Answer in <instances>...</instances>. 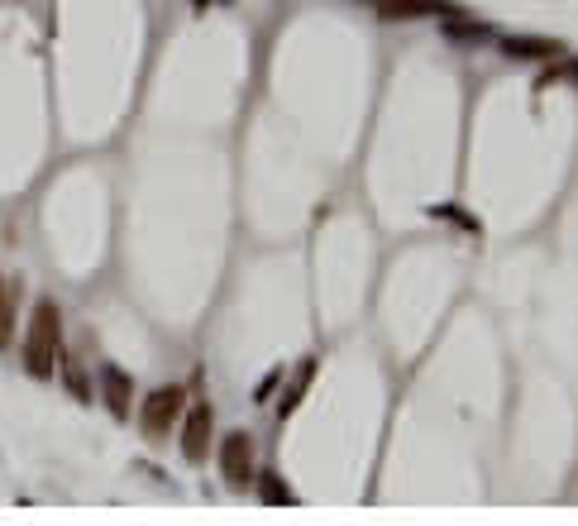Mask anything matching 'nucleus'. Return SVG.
Segmentation results:
<instances>
[{"mask_svg": "<svg viewBox=\"0 0 578 526\" xmlns=\"http://www.w3.org/2000/svg\"><path fill=\"white\" fill-rule=\"evenodd\" d=\"M58 359H63V311L53 297H39L29 330H24V369L29 378H53Z\"/></svg>", "mask_w": 578, "mask_h": 526, "instance_id": "obj_1", "label": "nucleus"}, {"mask_svg": "<svg viewBox=\"0 0 578 526\" xmlns=\"http://www.w3.org/2000/svg\"><path fill=\"white\" fill-rule=\"evenodd\" d=\"M187 412V388L182 383H163V388H153L144 397V407H139V426H144V436L149 440H168L172 436V421Z\"/></svg>", "mask_w": 578, "mask_h": 526, "instance_id": "obj_2", "label": "nucleus"}, {"mask_svg": "<svg viewBox=\"0 0 578 526\" xmlns=\"http://www.w3.org/2000/svg\"><path fill=\"white\" fill-rule=\"evenodd\" d=\"M220 474L239 493L249 488V479H254V440H249V431H230L220 440Z\"/></svg>", "mask_w": 578, "mask_h": 526, "instance_id": "obj_3", "label": "nucleus"}, {"mask_svg": "<svg viewBox=\"0 0 578 526\" xmlns=\"http://www.w3.org/2000/svg\"><path fill=\"white\" fill-rule=\"evenodd\" d=\"M211 431H215L211 402H192L187 426H182V455H187V464H206V455H211Z\"/></svg>", "mask_w": 578, "mask_h": 526, "instance_id": "obj_4", "label": "nucleus"}, {"mask_svg": "<svg viewBox=\"0 0 578 526\" xmlns=\"http://www.w3.org/2000/svg\"><path fill=\"white\" fill-rule=\"evenodd\" d=\"M101 397H106L110 417L129 421V407H134V378H129L120 364H101Z\"/></svg>", "mask_w": 578, "mask_h": 526, "instance_id": "obj_5", "label": "nucleus"}, {"mask_svg": "<svg viewBox=\"0 0 578 526\" xmlns=\"http://www.w3.org/2000/svg\"><path fill=\"white\" fill-rule=\"evenodd\" d=\"M502 48H507L512 58H559V53H564L559 39H536V34H507Z\"/></svg>", "mask_w": 578, "mask_h": 526, "instance_id": "obj_6", "label": "nucleus"}, {"mask_svg": "<svg viewBox=\"0 0 578 526\" xmlns=\"http://www.w3.org/2000/svg\"><path fill=\"white\" fill-rule=\"evenodd\" d=\"M311 378H316V359H301L297 378L287 383V393H282V402H278V412H282V417H292V412L301 407V397H306V388H311Z\"/></svg>", "mask_w": 578, "mask_h": 526, "instance_id": "obj_7", "label": "nucleus"}, {"mask_svg": "<svg viewBox=\"0 0 578 526\" xmlns=\"http://www.w3.org/2000/svg\"><path fill=\"white\" fill-rule=\"evenodd\" d=\"M15 302H20V283L0 278V350L10 345V330H15Z\"/></svg>", "mask_w": 578, "mask_h": 526, "instance_id": "obj_8", "label": "nucleus"}, {"mask_svg": "<svg viewBox=\"0 0 578 526\" xmlns=\"http://www.w3.org/2000/svg\"><path fill=\"white\" fill-rule=\"evenodd\" d=\"M258 498H263L268 507H292L297 503V493H292L278 474H263V479H258Z\"/></svg>", "mask_w": 578, "mask_h": 526, "instance_id": "obj_9", "label": "nucleus"}, {"mask_svg": "<svg viewBox=\"0 0 578 526\" xmlns=\"http://www.w3.org/2000/svg\"><path fill=\"white\" fill-rule=\"evenodd\" d=\"M58 369L67 373V388H72V397H77V402H91V388H86L82 364H77V359H58Z\"/></svg>", "mask_w": 578, "mask_h": 526, "instance_id": "obj_10", "label": "nucleus"}, {"mask_svg": "<svg viewBox=\"0 0 578 526\" xmlns=\"http://www.w3.org/2000/svg\"><path fill=\"white\" fill-rule=\"evenodd\" d=\"M445 34L459 39V44H483V39H493V29H488V24H459V20H454Z\"/></svg>", "mask_w": 578, "mask_h": 526, "instance_id": "obj_11", "label": "nucleus"}, {"mask_svg": "<svg viewBox=\"0 0 578 526\" xmlns=\"http://www.w3.org/2000/svg\"><path fill=\"white\" fill-rule=\"evenodd\" d=\"M430 216H445V220H459V225H469V230H483V225H478L469 211H459L454 201H445V206H430Z\"/></svg>", "mask_w": 578, "mask_h": 526, "instance_id": "obj_12", "label": "nucleus"}, {"mask_svg": "<svg viewBox=\"0 0 578 526\" xmlns=\"http://www.w3.org/2000/svg\"><path fill=\"white\" fill-rule=\"evenodd\" d=\"M273 383H278V373H268V378H263V383H258V397H254V402H263V397L273 393Z\"/></svg>", "mask_w": 578, "mask_h": 526, "instance_id": "obj_13", "label": "nucleus"}, {"mask_svg": "<svg viewBox=\"0 0 578 526\" xmlns=\"http://www.w3.org/2000/svg\"><path fill=\"white\" fill-rule=\"evenodd\" d=\"M555 77H569V82H578V63H569V67H559Z\"/></svg>", "mask_w": 578, "mask_h": 526, "instance_id": "obj_14", "label": "nucleus"}, {"mask_svg": "<svg viewBox=\"0 0 578 526\" xmlns=\"http://www.w3.org/2000/svg\"><path fill=\"white\" fill-rule=\"evenodd\" d=\"M373 5H378V0H373Z\"/></svg>", "mask_w": 578, "mask_h": 526, "instance_id": "obj_15", "label": "nucleus"}]
</instances>
